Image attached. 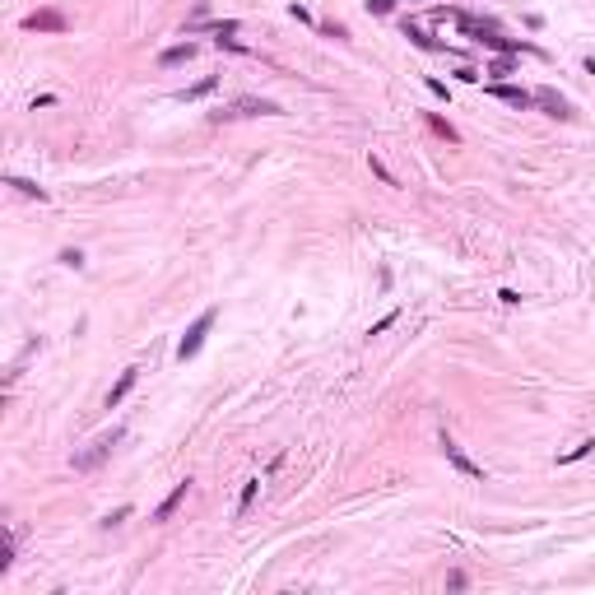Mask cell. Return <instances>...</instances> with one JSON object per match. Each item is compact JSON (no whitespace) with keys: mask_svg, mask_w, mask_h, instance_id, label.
Returning <instances> with one entry per match:
<instances>
[{"mask_svg":"<svg viewBox=\"0 0 595 595\" xmlns=\"http://www.w3.org/2000/svg\"><path fill=\"white\" fill-rule=\"evenodd\" d=\"M456 23H461V33L474 37V42L493 47V52H503V56H521V52H535V47L517 42V37H503V28H498L493 19H474V14H456Z\"/></svg>","mask_w":595,"mask_h":595,"instance_id":"cell-1","label":"cell"},{"mask_svg":"<svg viewBox=\"0 0 595 595\" xmlns=\"http://www.w3.org/2000/svg\"><path fill=\"white\" fill-rule=\"evenodd\" d=\"M247 116H280V102H270V98H233L228 107L214 112V121H247Z\"/></svg>","mask_w":595,"mask_h":595,"instance_id":"cell-2","label":"cell"},{"mask_svg":"<svg viewBox=\"0 0 595 595\" xmlns=\"http://www.w3.org/2000/svg\"><path fill=\"white\" fill-rule=\"evenodd\" d=\"M121 438H126L121 428H112V433H98V438L89 442V451H79V456H75V470H79V474L98 470V465L107 461V456H112V447H116V442H121Z\"/></svg>","mask_w":595,"mask_h":595,"instance_id":"cell-3","label":"cell"},{"mask_svg":"<svg viewBox=\"0 0 595 595\" xmlns=\"http://www.w3.org/2000/svg\"><path fill=\"white\" fill-rule=\"evenodd\" d=\"M214 316H219V312H214V307H210V312H200V316H196V326L186 330V335H181V344H177V359H181V363L200 354L205 335H210V326H214Z\"/></svg>","mask_w":595,"mask_h":595,"instance_id":"cell-4","label":"cell"},{"mask_svg":"<svg viewBox=\"0 0 595 595\" xmlns=\"http://www.w3.org/2000/svg\"><path fill=\"white\" fill-rule=\"evenodd\" d=\"M442 456H447L451 465H456V470L465 474V479H483V465H474L470 456H465V447L456 438H451V433H442Z\"/></svg>","mask_w":595,"mask_h":595,"instance_id":"cell-5","label":"cell"},{"mask_svg":"<svg viewBox=\"0 0 595 595\" xmlns=\"http://www.w3.org/2000/svg\"><path fill=\"white\" fill-rule=\"evenodd\" d=\"M535 107H539V112H549V116H558V121H572V102L563 98L558 89H549V84L535 89Z\"/></svg>","mask_w":595,"mask_h":595,"instance_id":"cell-6","label":"cell"},{"mask_svg":"<svg viewBox=\"0 0 595 595\" xmlns=\"http://www.w3.org/2000/svg\"><path fill=\"white\" fill-rule=\"evenodd\" d=\"M23 28H28V33H66V14L61 10H37V14L23 19Z\"/></svg>","mask_w":595,"mask_h":595,"instance_id":"cell-7","label":"cell"},{"mask_svg":"<svg viewBox=\"0 0 595 595\" xmlns=\"http://www.w3.org/2000/svg\"><path fill=\"white\" fill-rule=\"evenodd\" d=\"M488 93H493L498 102H507V107H535V93H526V89H517V84H488Z\"/></svg>","mask_w":595,"mask_h":595,"instance_id":"cell-8","label":"cell"},{"mask_svg":"<svg viewBox=\"0 0 595 595\" xmlns=\"http://www.w3.org/2000/svg\"><path fill=\"white\" fill-rule=\"evenodd\" d=\"M186 488H191V479H181V483H177V488H172V493H168V498H163V503H158V512H154V521H168V517H172V512H177V507H181V503H186Z\"/></svg>","mask_w":595,"mask_h":595,"instance_id":"cell-9","label":"cell"},{"mask_svg":"<svg viewBox=\"0 0 595 595\" xmlns=\"http://www.w3.org/2000/svg\"><path fill=\"white\" fill-rule=\"evenodd\" d=\"M135 377H140V368H126L121 372V382L112 386V391H107V409H116V404L126 400V395H131V386H135Z\"/></svg>","mask_w":595,"mask_h":595,"instance_id":"cell-10","label":"cell"},{"mask_svg":"<svg viewBox=\"0 0 595 595\" xmlns=\"http://www.w3.org/2000/svg\"><path fill=\"white\" fill-rule=\"evenodd\" d=\"M191 56H196V42H181V47H168V52L158 56V66H163V70H172V66H186Z\"/></svg>","mask_w":595,"mask_h":595,"instance_id":"cell-11","label":"cell"},{"mask_svg":"<svg viewBox=\"0 0 595 595\" xmlns=\"http://www.w3.org/2000/svg\"><path fill=\"white\" fill-rule=\"evenodd\" d=\"M404 37H409L414 47H423V52H442V42H438V37H428L423 28H419V23H409V19H404Z\"/></svg>","mask_w":595,"mask_h":595,"instance_id":"cell-12","label":"cell"},{"mask_svg":"<svg viewBox=\"0 0 595 595\" xmlns=\"http://www.w3.org/2000/svg\"><path fill=\"white\" fill-rule=\"evenodd\" d=\"M214 89H219V79H200V84H191V89H186V93H181V102H196V98H205V93H214Z\"/></svg>","mask_w":595,"mask_h":595,"instance_id":"cell-13","label":"cell"},{"mask_svg":"<svg viewBox=\"0 0 595 595\" xmlns=\"http://www.w3.org/2000/svg\"><path fill=\"white\" fill-rule=\"evenodd\" d=\"M5 181H10V186H14L19 196H33V200H47V191L37 186V181H23V177H5Z\"/></svg>","mask_w":595,"mask_h":595,"instance_id":"cell-14","label":"cell"},{"mask_svg":"<svg viewBox=\"0 0 595 595\" xmlns=\"http://www.w3.org/2000/svg\"><path fill=\"white\" fill-rule=\"evenodd\" d=\"M256 493H260V479H247V488H242V503H237V517H247V512H251Z\"/></svg>","mask_w":595,"mask_h":595,"instance_id":"cell-15","label":"cell"},{"mask_svg":"<svg viewBox=\"0 0 595 595\" xmlns=\"http://www.w3.org/2000/svg\"><path fill=\"white\" fill-rule=\"evenodd\" d=\"M591 451H595V438H586V442H577L567 456H558V465H572V461H582V456H591Z\"/></svg>","mask_w":595,"mask_h":595,"instance_id":"cell-16","label":"cell"},{"mask_svg":"<svg viewBox=\"0 0 595 595\" xmlns=\"http://www.w3.org/2000/svg\"><path fill=\"white\" fill-rule=\"evenodd\" d=\"M428 126H433L438 135H447L451 145H461V135H456V126H451V121H442V116H428Z\"/></svg>","mask_w":595,"mask_h":595,"instance_id":"cell-17","label":"cell"},{"mask_svg":"<svg viewBox=\"0 0 595 595\" xmlns=\"http://www.w3.org/2000/svg\"><path fill=\"white\" fill-rule=\"evenodd\" d=\"M517 70V56H498L493 66H488V75H512Z\"/></svg>","mask_w":595,"mask_h":595,"instance_id":"cell-18","label":"cell"},{"mask_svg":"<svg viewBox=\"0 0 595 595\" xmlns=\"http://www.w3.org/2000/svg\"><path fill=\"white\" fill-rule=\"evenodd\" d=\"M61 265H70V270H79V265H84V251H75V247H66V251H61Z\"/></svg>","mask_w":595,"mask_h":595,"instance_id":"cell-19","label":"cell"},{"mask_svg":"<svg viewBox=\"0 0 595 595\" xmlns=\"http://www.w3.org/2000/svg\"><path fill=\"white\" fill-rule=\"evenodd\" d=\"M368 168H372V172H377V177H382V181H386V186H395V177H391V172H386V163H382V158H368Z\"/></svg>","mask_w":595,"mask_h":595,"instance_id":"cell-20","label":"cell"},{"mask_svg":"<svg viewBox=\"0 0 595 595\" xmlns=\"http://www.w3.org/2000/svg\"><path fill=\"white\" fill-rule=\"evenodd\" d=\"M395 321H400V312H386V316H382V321H377V326H372V330H368V335H382V330H391V326H395Z\"/></svg>","mask_w":595,"mask_h":595,"instance_id":"cell-21","label":"cell"},{"mask_svg":"<svg viewBox=\"0 0 595 595\" xmlns=\"http://www.w3.org/2000/svg\"><path fill=\"white\" fill-rule=\"evenodd\" d=\"M368 10H372V14H391L395 0H368Z\"/></svg>","mask_w":595,"mask_h":595,"instance_id":"cell-22","label":"cell"},{"mask_svg":"<svg viewBox=\"0 0 595 595\" xmlns=\"http://www.w3.org/2000/svg\"><path fill=\"white\" fill-rule=\"evenodd\" d=\"M126 517H131V507H116V512H112V517H107V521H102V526H121Z\"/></svg>","mask_w":595,"mask_h":595,"instance_id":"cell-23","label":"cell"},{"mask_svg":"<svg viewBox=\"0 0 595 595\" xmlns=\"http://www.w3.org/2000/svg\"><path fill=\"white\" fill-rule=\"evenodd\" d=\"M321 33H326V37H349L344 23H321Z\"/></svg>","mask_w":595,"mask_h":595,"instance_id":"cell-24","label":"cell"},{"mask_svg":"<svg viewBox=\"0 0 595 595\" xmlns=\"http://www.w3.org/2000/svg\"><path fill=\"white\" fill-rule=\"evenodd\" d=\"M586 70H591V75H595V61H586Z\"/></svg>","mask_w":595,"mask_h":595,"instance_id":"cell-25","label":"cell"}]
</instances>
